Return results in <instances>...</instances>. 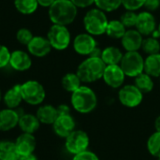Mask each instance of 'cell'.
Returning a JSON list of instances; mask_svg holds the SVG:
<instances>
[{
    "mask_svg": "<svg viewBox=\"0 0 160 160\" xmlns=\"http://www.w3.org/2000/svg\"><path fill=\"white\" fill-rule=\"evenodd\" d=\"M48 13L52 24L67 26L76 19L78 8L70 0H55L49 8Z\"/></svg>",
    "mask_w": 160,
    "mask_h": 160,
    "instance_id": "1",
    "label": "cell"
},
{
    "mask_svg": "<svg viewBox=\"0 0 160 160\" xmlns=\"http://www.w3.org/2000/svg\"><path fill=\"white\" fill-rule=\"evenodd\" d=\"M106 64L100 57H88L78 67L76 74L82 82H93L103 77Z\"/></svg>",
    "mask_w": 160,
    "mask_h": 160,
    "instance_id": "2",
    "label": "cell"
},
{
    "mask_svg": "<svg viewBox=\"0 0 160 160\" xmlns=\"http://www.w3.org/2000/svg\"><path fill=\"white\" fill-rule=\"evenodd\" d=\"M71 104L77 112L87 113L96 108L97 96L91 88L87 86H81L72 93Z\"/></svg>",
    "mask_w": 160,
    "mask_h": 160,
    "instance_id": "3",
    "label": "cell"
},
{
    "mask_svg": "<svg viewBox=\"0 0 160 160\" xmlns=\"http://www.w3.org/2000/svg\"><path fill=\"white\" fill-rule=\"evenodd\" d=\"M108 22L106 14L99 8L90 9L83 18L84 28L92 36H99L106 33Z\"/></svg>",
    "mask_w": 160,
    "mask_h": 160,
    "instance_id": "4",
    "label": "cell"
},
{
    "mask_svg": "<svg viewBox=\"0 0 160 160\" xmlns=\"http://www.w3.org/2000/svg\"><path fill=\"white\" fill-rule=\"evenodd\" d=\"M46 38H48L52 48L58 51L67 49L71 40L70 32L68 27L60 24H52L50 27Z\"/></svg>",
    "mask_w": 160,
    "mask_h": 160,
    "instance_id": "5",
    "label": "cell"
},
{
    "mask_svg": "<svg viewBox=\"0 0 160 160\" xmlns=\"http://www.w3.org/2000/svg\"><path fill=\"white\" fill-rule=\"evenodd\" d=\"M126 76L137 77L144 70V60L138 52H127L120 62Z\"/></svg>",
    "mask_w": 160,
    "mask_h": 160,
    "instance_id": "6",
    "label": "cell"
},
{
    "mask_svg": "<svg viewBox=\"0 0 160 160\" xmlns=\"http://www.w3.org/2000/svg\"><path fill=\"white\" fill-rule=\"evenodd\" d=\"M22 100L30 105H38L43 102L46 93L41 83L37 81H27L21 84Z\"/></svg>",
    "mask_w": 160,
    "mask_h": 160,
    "instance_id": "7",
    "label": "cell"
},
{
    "mask_svg": "<svg viewBox=\"0 0 160 160\" xmlns=\"http://www.w3.org/2000/svg\"><path fill=\"white\" fill-rule=\"evenodd\" d=\"M88 145V135L82 130H74L66 138V148L74 156L86 151Z\"/></svg>",
    "mask_w": 160,
    "mask_h": 160,
    "instance_id": "8",
    "label": "cell"
},
{
    "mask_svg": "<svg viewBox=\"0 0 160 160\" xmlns=\"http://www.w3.org/2000/svg\"><path fill=\"white\" fill-rule=\"evenodd\" d=\"M119 100L126 107L133 108L141 104L142 93L135 85H126L119 91Z\"/></svg>",
    "mask_w": 160,
    "mask_h": 160,
    "instance_id": "9",
    "label": "cell"
},
{
    "mask_svg": "<svg viewBox=\"0 0 160 160\" xmlns=\"http://www.w3.org/2000/svg\"><path fill=\"white\" fill-rule=\"evenodd\" d=\"M97 47V41L94 37L88 33H82L75 37L73 48L75 52L82 55H90Z\"/></svg>",
    "mask_w": 160,
    "mask_h": 160,
    "instance_id": "10",
    "label": "cell"
},
{
    "mask_svg": "<svg viewBox=\"0 0 160 160\" xmlns=\"http://www.w3.org/2000/svg\"><path fill=\"white\" fill-rule=\"evenodd\" d=\"M26 47L28 53L36 57H44L49 54L52 49L48 38L42 36H34Z\"/></svg>",
    "mask_w": 160,
    "mask_h": 160,
    "instance_id": "11",
    "label": "cell"
},
{
    "mask_svg": "<svg viewBox=\"0 0 160 160\" xmlns=\"http://www.w3.org/2000/svg\"><path fill=\"white\" fill-rule=\"evenodd\" d=\"M125 76L126 75L120 66L110 65L106 67L102 78L109 86L112 88H118L123 84Z\"/></svg>",
    "mask_w": 160,
    "mask_h": 160,
    "instance_id": "12",
    "label": "cell"
},
{
    "mask_svg": "<svg viewBox=\"0 0 160 160\" xmlns=\"http://www.w3.org/2000/svg\"><path fill=\"white\" fill-rule=\"evenodd\" d=\"M157 22L154 15L149 11H143L138 14L136 22V30L143 36H150L156 30Z\"/></svg>",
    "mask_w": 160,
    "mask_h": 160,
    "instance_id": "13",
    "label": "cell"
},
{
    "mask_svg": "<svg viewBox=\"0 0 160 160\" xmlns=\"http://www.w3.org/2000/svg\"><path fill=\"white\" fill-rule=\"evenodd\" d=\"M10 67L17 71H25L32 66V59L27 52L16 50L10 53L9 64Z\"/></svg>",
    "mask_w": 160,
    "mask_h": 160,
    "instance_id": "14",
    "label": "cell"
},
{
    "mask_svg": "<svg viewBox=\"0 0 160 160\" xmlns=\"http://www.w3.org/2000/svg\"><path fill=\"white\" fill-rule=\"evenodd\" d=\"M52 127L54 132L58 136L62 138H67L74 131L75 122L70 115H60L56 118V120L52 124Z\"/></svg>",
    "mask_w": 160,
    "mask_h": 160,
    "instance_id": "15",
    "label": "cell"
},
{
    "mask_svg": "<svg viewBox=\"0 0 160 160\" xmlns=\"http://www.w3.org/2000/svg\"><path fill=\"white\" fill-rule=\"evenodd\" d=\"M36 144L35 137L29 133L21 134L15 142V146L20 157L33 154L36 149Z\"/></svg>",
    "mask_w": 160,
    "mask_h": 160,
    "instance_id": "16",
    "label": "cell"
},
{
    "mask_svg": "<svg viewBox=\"0 0 160 160\" xmlns=\"http://www.w3.org/2000/svg\"><path fill=\"white\" fill-rule=\"evenodd\" d=\"M142 35L136 29H128L122 38V45L127 52H137L142 48Z\"/></svg>",
    "mask_w": 160,
    "mask_h": 160,
    "instance_id": "17",
    "label": "cell"
},
{
    "mask_svg": "<svg viewBox=\"0 0 160 160\" xmlns=\"http://www.w3.org/2000/svg\"><path fill=\"white\" fill-rule=\"evenodd\" d=\"M20 114L14 109H5L0 111V130L8 131L14 128L19 123Z\"/></svg>",
    "mask_w": 160,
    "mask_h": 160,
    "instance_id": "18",
    "label": "cell"
},
{
    "mask_svg": "<svg viewBox=\"0 0 160 160\" xmlns=\"http://www.w3.org/2000/svg\"><path fill=\"white\" fill-rule=\"evenodd\" d=\"M18 126L20 127V128L23 133L33 134L39 128L40 122L38 121L36 115L30 113H24L20 115Z\"/></svg>",
    "mask_w": 160,
    "mask_h": 160,
    "instance_id": "19",
    "label": "cell"
},
{
    "mask_svg": "<svg viewBox=\"0 0 160 160\" xmlns=\"http://www.w3.org/2000/svg\"><path fill=\"white\" fill-rule=\"evenodd\" d=\"M4 102L8 109H15L19 107L22 101V96L21 91V84H15L9 88L3 97Z\"/></svg>",
    "mask_w": 160,
    "mask_h": 160,
    "instance_id": "20",
    "label": "cell"
},
{
    "mask_svg": "<svg viewBox=\"0 0 160 160\" xmlns=\"http://www.w3.org/2000/svg\"><path fill=\"white\" fill-rule=\"evenodd\" d=\"M36 116L38 117L40 124L52 125L58 117V113L56 108H54L53 106L43 105L38 109Z\"/></svg>",
    "mask_w": 160,
    "mask_h": 160,
    "instance_id": "21",
    "label": "cell"
},
{
    "mask_svg": "<svg viewBox=\"0 0 160 160\" xmlns=\"http://www.w3.org/2000/svg\"><path fill=\"white\" fill-rule=\"evenodd\" d=\"M123 55L124 54L122 53V52L118 48L111 46V47H108L102 51L101 59L106 64V66L118 65L121 62Z\"/></svg>",
    "mask_w": 160,
    "mask_h": 160,
    "instance_id": "22",
    "label": "cell"
},
{
    "mask_svg": "<svg viewBox=\"0 0 160 160\" xmlns=\"http://www.w3.org/2000/svg\"><path fill=\"white\" fill-rule=\"evenodd\" d=\"M15 142L4 141L0 142V160H19Z\"/></svg>",
    "mask_w": 160,
    "mask_h": 160,
    "instance_id": "23",
    "label": "cell"
},
{
    "mask_svg": "<svg viewBox=\"0 0 160 160\" xmlns=\"http://www.w3.org/2000/svg\"><path fill=\"white\" fill-rule=\"evenodd\" d=\"M145 73L151 77L160 76V53L151 54L144 61Z\"/></svg>",
    "mask_w": 160,
    "mask_h": 160,
    "instance_id": "24",
    "label": "cell"
},
{
    "mask_svg": "<svg viewBox=\"0 0 160 160\" xmlns=\"http://www.w3.org/2000/svg\"><path fill=\"white\" fill-rule=\"evenodd\" d=\"M127 32L125 25L120 20H112L108 22L106 34L112 38H122Z\"/></svg>",
    "mask_w": 160,
    "mask_h": 160,
    "instance_id": "25",
    "label": "cell"
},
{
    "mask_svg": "<svg viewBox=\"0 0 160 160\" xmlns=\"http://www.w3.org/2000/svg\"><path fill=\"white\" fill-rule=\"evenodd\" d=\"M15 8L23 15L33 14L38 8V0H14Z\"/></svg>",
    "mask_w": 160,
    "mask_h": 160,
    "instance_id": "26",
    "label": "cell"
},
{
    "mask_svg": "<svg viewBox=\"0 0 160 160\" xmlns=\"http://www.w3.org/2000/svg\"><path fill=\"white\" fill-rule=\"evenodd\" d=\"M81 82H82L76 73H68L62 79L63 88L68 92H71V93H73L74 91H76L78 88L82 86Z\"/></svg>",
    "mask_w": 160,
    "mask_h": 160,
    "instance_id": "27",
    "label": "cell"
},
{
    "mask_svg": "<svg viewBox=\"0 0 160 160\" xmlns=\"http://www.w3.org/2000/svg\"><path fill=\"white\" fill-rule=\"evenodd\" d=\"M135 86L142 93H149L154 87V82L152 81L151 76L142 72L137 77H135Z\"/></svg>",
    "mask_w": 160,
    "mask_h": 160,
    "instance_id": "28",
    "label": "cell"
},
{
    "mask_svg": "<svg viewBox=\"0 0 160 160\" xmlns=\"http://www.w3.org/2000/svg\"><path fill=\"white\" fill-rule=\"evenodd\" d=\"M142 49L143 50L144 52L148 53L149 55L151 54H157L159 53L160 51V43L159 41L153 37L146 38L142 40Z\"/></svg>",
    "mask_w": 160,
    "mask_h": 160,
    "instance_id": "29",
    "label": "cell"
},
{
    "mask_svg": "<svg viewBox=\"0 0 160 160\" xmlns=\"http://www.w3.org/2000/svg\"><path fill=\"white\" fill-rule=\"evenodd\" d=\"M147 147L152 156L160 158V132L157 131L149 138Z\"/></svg>",
    "mask_w": 160,
    "mask_h": 160,
    "instance_id": "30",
    "label": "cell"
},
{
    "mask_svg": "<svg viewBox=\"0 0 160 160\" xmlns=\"http://www.w3.org/2000/svg\"><path fill=\"white\" fill-rule=\"evenodd\" d=\"M98 8L102 11H113L122 5V0H95Z\"/></svg>",
    "mask_w": 160,
    "mask_h": 160,
    "instance_id": "31",
    "label": "cell"
},
{
    "mask_svg": "<svg viewBox=\"0 0 160 160\" xmlns=\"http://www.w3.org/2000/svg\"><path fill=\"white\" fill-rule=\"evenodd\" d=\"M33 38H34V36H33L32 32L26 27L20 28L16 33V39L18 40V42L20 44H22L25 46H27V44L32 40Z\"/></svg>",
    "mask_w": 160,
    "mask_h": 160,
    "instance_id": "32",
    "label": "cell"
},
{
    "mask_svg": "<svg viewBox=\"0 0 160 160\" xmlns=\"http://www.w3.org/2000/svg\"><path fill=\"white\" fill-rule=\"evenodd\" d=\"M137 19H138V14H136L134 11L128 10L121 16L120 21L122 22V23L125 25L126 28H131L136 26Z\"/></svg>",
    "mask_w": 160,
    "mask_h": 160,
    "instance_id": "33",
    "label": "cell"
},
{
    "mask_svg": "<svg viewBox=\"0 0 160 160\" xmlns=\"http://www.w3.org/2000/svg\"><path fill=\"white\" fill-rule=\"evenodd\" d=\"M146 0H122V5L131 11H135L144 6Z\"/></svg>",
    "mask_w": 160,
    "mask_h": 160,
    "instance_id": "34",
    "label": "cell"
},
{
    "mask_svg": "<svg viewBox=\"0 0 160 160\" xmlns=\"http://www.w3.org/2000/svg\"><path fill=\"white\" fill-rule=\"evenodd\" d=\"M10 53L11 52L5 45L0 44V68H3L9 64Z\"/></svg>",
    "mask_w": 160,
    "mask_h": 160,
    "instance_id": "35",
    "label": "cell"
},
{
    "mask_svg": "<svg viewBox=\"0 0 160 160\" xmlns=\"http://www.w3.org/2000/svg\"><path fill=\"white\" fill-rule=\"evenodd\" d=\"M72 160H98V158L96 154L86 150L84 152L75 155Z\"/></svg>",
    "mask_w": 160,
    "mask_h": 160,
    "instance_id": "36",
    "label": "cell"
},
{
    "mask_svg": "<svg viewBox=\"0 0 160 160\" xmlns=\"http://www.w3.org/2000/svg\"><path fill=\"white\" fill-rule=\"evenodd\" d=\"M74 6L78 8H87V7H90L91 5H93L95 3V0H70Z\"/></svg>",
    "mask_w": 160,
    "mask_h": 160,
    "instance_id": "37",
    "label": "cell"
},
{
    "mask_svg": "<svg viewBox=\"0 0 160 160\" xmlns=\"http://www.w3.org/2000/svg\"><path fill=\"white\" fill-rule=\"evenodd\" d=\"M160 5V0H146L144 7L148 9V10H156L158 8Z\"/></svg>",
    "mask_w": 160,
    "mask_h": 160,
    "instance_id": "38",
    "label": "cell"
},
{
    "mask_svg": "<svg viewBox=\"0 0 160 160\" xmlns=\"http://www.w3.org/2000/svg\"><path fill=\"white\" fill-rule=\"evenodd\" d=\"M56 110H57L58 116H60V115H70V109L68 105H65V104L59 105L56 108Z\"/></svg>",
    "mask_w": 160,
    "mask_h": 160,
    "instance_id": "39",
    "label": "cell"
},
{
    "mask_svg": "<svg viewBox=\"0 0 160 160\" xmlns=\"http://www.w3.org/2000/svg\"><path fill=\"white\" fill-rule=\"evenodd\" d=\"M54 2L55 0H38V6L45 7V8H50Z\"/></svg>",
    "mask_w": 160,
    "mask_h": 160,
    "instance_id": "40",
    "label": "cell"
},
{
    "mask_svg": "<svg viewBox=\"0 0 160 160\" xmlns=\"http://www.w3.org/2000/svg\"><path fill=\"white\" fill-rule=\"evenodd\" d=\"M19 160H38V159H37V158H36L33 154H31V155H27V156H22V157H20Z\"/></svg>",
    "mask_w": 160,
    "mask_h": 160,
    "instance_id": "41",
    "label": "cell"
},
{
    "mask_svg": "<svg viewBox=\"0 0 160 160\" xmlns=\"http://www.w3.org/2000/svg\"><path fill=\"white\" fill-rule=\"evenodd\" d=\"M155 127H156V129L158 132H160V116H158L156 120V123H155Z\"/></svg>",
    "mask_w": 160,
    "mask_h": 160,
    "instance_id": "42",
    "label": "cell"
},
{
    "mask_svg": "<svg viewBox=\"0 0 160 160\" xmlns=\"http://www.w3.org/2000/svg\"><path fill=\"white\" fill-rule=\"evenodd\" d=\"M1 98H2V94H1V90H0V101H1Z\"/></svg>",
    "mask_w": 160,
    "mask_h": 160,
    "instance_id": "43",
    "label": "cell"
},
{
    "mask_svg": "<svg viewBox=\"0 0 160 160\" xmlns=\"http://www.w3.org/2000/svg\"><path fill=\"white\" fill-rule=\"evenodd\" d=\"M158 34H159V36H160V24H159V26H158Z\"/></svg>",
    "mask_w": 160,
    "mask_h": 160,
    "instance_id": "44",
    "label": "cell"
},
{
    "mask_svg": "<svg viewBox=\"0 0 160 160\" xmlns=\"http://www.w3.org/2000/svg\"><path fill=\"white\" fill-rule=\"evenodd\" d=\"M158 160H160V158H158Z\"/></svg>",
    "mask_w": 160,
    "mask_h": 160,
    "instance_id": "45",
    "label": "cell"
}]
</instances>
